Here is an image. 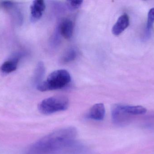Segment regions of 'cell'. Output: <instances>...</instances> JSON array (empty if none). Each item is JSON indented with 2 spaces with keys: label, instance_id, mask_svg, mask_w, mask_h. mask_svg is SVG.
Returning <instances> with one entry per match:
<instances>
[{
  "label": "cell",
  "instance_id": "cell-8",
  "mask_svg": "<svg viewBox=\"0 0 154 154\" xmlns=\"http://www.w3.org/2000/svg\"><path fill=\"white\" fill-rule=\"evenodd\" d=\"M106 110L102 103L96 104L92 106L87 115V118L94 121H102L105 117Z\"/></svg>",
  "mask_w": 154,
  "mask_h": 154
},
{
  "label": "cell",
  "instance_id": "cell-10",
  "mask_svg": "<svg viewBox=\"0 0 154 154\" xmlns=\"http://www.w3.org/2000/svg\"><path fill=\"white\" fill-rule=\"evenodd\" d=\"M59 32L65 39H70L73 36L74 32V24L70 19H65L60 24Z\"/></svg>",
  "mask_w": 154,
  "mask_h": 154
},
{
  "label": "cell",
  "instance_id": "cell-2",
  "mask_svg": "<svg viewBox=\"0 0 154 154\" xmlns=\"http://www.w3.org/2000/svg\"><path fill=\"white\" fill-rule=\"evenodd\" d=\"M147 109L142 106H131L117 104L111 109V118L115 124L124 126L128 124L134 116L145 114Z\"/></svg>",
  "mask_w": 154,
  "mask_h": 154
},
{
  "label": "cell",
  "instance_id": "cell-3",
  "mask_svg": "<svg viewBox=\"0 0 154 154\" xmlns=\"http://www.w3.org/2000/svg\"><path fill=\"white\" fill-rule=\"evenodd\" d=\"M71 81V76L66 70H57L51 72L46 80L36 86L41 92L62 89L66 87Z\"/></svg>",
  "mask_w": 154,
  "mask_h": 154
},
{
  "label": "cell",
  "instance_id": "cell-13",
  "mask_svg": "<svg viewBox=\"0 0 154 154\" xmlns=\"http://www.w3.org/2000/svg\"><path fill=\"white\" fill-rule=\"evenodd\" d=\"M154 24V8H152L149 11L148 14V20L147 23V29L150 30L152 28Z\"/></svg>",
  "mask_w": 154,
  "mask_h": 154
},
{
  "label": "cell",
  "instance_id": "cell-14",
  "mask_svg": "<svg viewBox=\"0 0 154 154\" xmlns=\"http://www.w3.org/2000/svg\"><path fill=\"white\" fill-rule=\"evenodd\" d=\"M69 4L70 5L72 8L74 9H77L79 8L80 6H81L83 3V1H69Z\"/></svg>",
  "mask_w": 154,
  "mask_h": 154
},
{
  "label": "cell",
  "instance_id": "cell-4",
  "mask_svg": "<svg viewBox=\"0 0 154 154\" xmlns=\"http://www.w3.org/2000/svg\"><path fill=\"white\" fill-rule=\"evenodd\" d=\"M69 105L68 98L64 96H56L43 99L39 104L38 109L42 114L49 115L65 111Z\"/></svg>",
  "mask_w": 154,
  "mask_h": 154
},
{
  "label": "cell",
  "instance_id": "cell-9",
  "mask_svg": "<svg viewBox=\"0 0 154 154\" xmlns=\"http://www.w3.org/2000/svg\"><path fill=\"white\" fill-rule=\"evenodd\" d=\"M129 25V18L127 14H124L118 19L112 29L113 34L116 36L121 34Z\"/></svg>",
  "mask_w": 154,
  "mask_h": 154
},
{
  "label": "cell",
  "instance_id": "cell-12",
  "mask_svg": "<svg viewBox=\"0 0 154 154\" xmlns=\"http://www.w3.org/2000/svg\"><path fill=\"white\" fill-rule=\"evenodd\" d=\"M77 57V52L74 49H70L66 52L63 58L62 61L64 63H69L75 59Z\"/></svg>",
  "mask_w": 154,
  "mask_h": 154
},
{
  "label": "cell",
  "instance_id": "cell-7",
  "mask_svg": "<svg viewBox=\"0 0 154 154\" xmlns=\"http://www.w3.org/2000/svg\"><path fill=\"white\" fill-rule=\"evenodd\" d=\"M2 8L9 12L14 19L20 24L23 22L22 14L14 3L11 1H3L1 3Z\"/></svg>",
  "mask_w": 154,
  "mask_h": 154
},
{
  "label": "cell",
  "instance_id": "cell-1",
  "mask_svg": "<svg viewBox=\"0 0 154 154\" xmlns=\"http://www.w3.org/2000/svg\"><path fill=\"white\" fill-rule=\"evenodd\" d=\"M77 137L75 127L61 128L33 143L24 154H87V148Z\"/></svg>",
  "mask_w": 154,
  "mask_h": 154
},
{
  "label": "cell",
  "instance_id": "cell-11",
  "mask_svg": "<svg viewBox=\"0 0 154 154\" xmlns=\"http://www.w3.org/2000/svg\"><path fill=\"white\" fill-rule=\"evenodd\" d=\"M45 72V68L43 62H39L35 69L32 80L34 85L38 86L42 81Z\"/></svg>",
  "mask_w": 154,
  "mask_h": 154
},
{
  "label": "cell",
  "instance_id": "cell-6",
  "mask_svg": "<svg viewBox=\"0 0 154 154\" xmlns=\"http://www.w3.org/2000/svg\"><path fill=\"white\" fill-rule=\"evenodd\" d=\"M22 56V53H16L11 58L5 61L0 67L1 72L2 74L6 75L15 71L17 69L18 62Z\"/></svg>",
  "mask_w": 154,
  "mask_h": 154
},
{
  "label": "cell",
  "instance_id": "cell-5",
  "mask_svg": "<svg viewBox=\"0 0 154 154\" xmlns=\"http://www.w3.org/2000/svg\"><path fill=\"white\" fill-rule=\"evenodd\" d=\"M46 9V4L43 0H36L32 2L30 7L31 20L36 22L42 17Z\"/></svg>",
  "mask_w": 154,
  "mask_h": 154
}]
</instances>
